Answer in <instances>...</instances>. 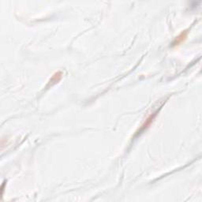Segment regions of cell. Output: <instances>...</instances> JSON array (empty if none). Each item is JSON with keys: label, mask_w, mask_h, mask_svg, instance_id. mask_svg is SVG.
Wrapping results in <instances>:
<instances>
[{"label": "cell", "mask_w": 202, "mask_h": 202, "mask_svg": "<svg viewBox=\"0 0 202 202\" xmlns=\"http://www.w3.org/2000/svg\"><path fill=\"white\" fill-rule=\"evenodd\" d=\"M186 36H187V32H181V34L176 37L175 40L174 41V43H173V44L178 45L180 43H181L182 41H184L185 39L186 38Z\"/></svg>", "instance_id": "cell-1"}]
</instances>
